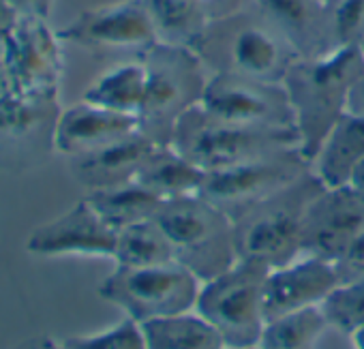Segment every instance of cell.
Here are the masks:
<instances>
[{
	"mask_svg": "<svg viewBox=\"0 0 364 349\" xmlns=\"http://www.w3.org/2000/svg\"><path fill=\"white\" fill-rule=\"evenodd\" d=\"M364 71L360 48H334L321 56L298 58L283 86L294 109L298 150L311 165L334 124L347 114L353 82Z\"/></svg>",
	"mask_w": 364,
	"mask_h": 349,
	"instance_id": "1",
	"label": "cell"
},
{
	"mask_svg": "<svg viewBox=\"0 0 364 349\" xmlns=\"http://www.w3.org/2000/svg\"><path fill=\"white\" fill-rule=\"evenodd\" d=\"M193 50L210 73H234L268 84H283L300 58L287 37L257 7L215 18Z\"/></svg>",
	"mask_w": 364,
	"mask_h": 349,
	"instance_id": "2",
	"label": "cell"
},
{
	"mask_svg": "<svg viewBox=\"0 0 364 349\" xmlns=\"http://www.w3.org/2000/svg\"><path fill=\"white\" fill-rule=\"evenodd\" d=\"M148 69L139 131L159 146H171L178 120L200 105L210 71L196 50L154 43L139 54Z\"/></svg>",
	"mask_w": 364,
	"mask_h": 349,
	"instance_id": "3",
	"label": "cell"
},
{
	"mask_svg": "<svg viewBox=\"0 0 364 349\" xmlns=\"http://www.w3.org/2000/svg\"><path fill=\"white\" fill-rule=\"evenodd\" d=\"M323 189L309 169L283 191L232 215L238 257L285 266L302 255V221L311 200Z\"/></svg>",
	"mask_w": 364,
	"mask_h": 349,
	"instance_id": "4",
	"label": "cell"
},
{
	"mask_svg": "<svg viewBox=\"0 0 364 349\" xmlns=\"http://www.w3.org/2000/svg\"><path fill=\"white\" fill-rule=\"evenodd\" d=\"M154 219L173 247L176 264L193 272L202 283L238 262L232 217L204 195L167 200Z\"/></svg>",
	"mask_w": 364,
	"mask_h": 349,
	"instance_id": "5",
	"label": "cell"
},
{
	"mask_svg": "<svg viewBox=\"0 0 364 349\" xmlns=\"http://www.w3.org/2000/svg\"><path fill=\"white\" fill-rule=\"evenodd\" d=\"M171 146L202 169L219 171L270 152L298 148V133L296 129L230 122L196 105L178 120Z\"/></svg>",
	"mask_w": 364,
	"mask_h": 349,
	"instance_id": "6",
	"label": "cell"
},
{
	"mask_svg": "<svg viewBox=\"0 0 364 349\" xmlns=\"http://www.w3.org/2000/svg\"><path fill=\"white\" fill-rule=\"evenodd\" d=\"M270 266L257 259L238 262L202 283L196 311L221 334L228 349H253L266 326L264 285Z\"/></svg>",
	"mask_w": 364,
	"mask_h": 349,
	"instance_id": "7",
	"label": "cell"
},
{
	"mask_svg": "<svg viewBox=\"0 0 364 349\" xmlns=\"http://www.w3.org/2000/svg\"><path fill=\"white\" fill-rule=\"evenodd\" d=\"M7 92L28 101H60L63 39L48 18L16 16L0 31Z\"/></svg>",
	"mask_w": 364,
	"mask_h": 349,
	"instance_id": "8",
	"label": "cell"
},
{
	"mask_svg": "<svg viewBox=\"0 0 364 349\" xmlns=\"http://www.w3.org/2000/svg\"><path fill=\"white\" fill-rule=\"evenodd\" d=\"M202 281L180 264L116 270L99 285V296L137 323L196 308Z\"/></svg>",
	"mask_w": 364,
	"mask_h": 349,
	"instance_id": "9",
	"label": "cell"
},
{
	"mask_svg": "<svg viewBox=\"0 0 364 349\" xmlns=\"http://www.w3.org/2000/svg\"><path fill=\"white\" fill-rule=\"evenodd\" d=\"M309 169L311 165L298 148H285L228 169L208 171L202 195L232 217L242 208L283 191Z\"/></svg>",
	"mask_w": 364,
	"mask_h": 349,
	"instance_id": "10",
	"label": "cell"
},
{
	"mask_svg": "<svg viewBox=\"0 0 364 349\" xmlns=\"http://www.w3.org/2000/svg\"><path fill=\"white\" fill-rule=\"evenodd\" d=\"M60 101H28L5 90L0 97V169L28 171L56 150Z\"/></svg>",
	"mask_w": 364,
	"mask_h": 349,
	"instance_id": "11",
	"label": "cell"
},
{
	"mask_svg": "<svg viewBox=\"0 0 364 349\" xmlns=\"http://www.w3.org/2000/svg\"><path fill=\"white\" fill-rule=\"evenodd\" d=\"M200 105L208 114L238 124L296 129L294 109L283 84H268L234 73H210Z\"/></svg>",
	"mask_w": 364,
	"mask_h": 349,
	"instance_id": "12",
	"label": "cell"
},
{
	"mask_svg": "<svg viewBox=\"0 0 364 349\" xmlns=\"http://www.w3.org/2000/svg\"><path fill=\"white\" fill-rule=\"evenodd\" d=\"M364 234V198L351 187H323L306 206L302 255L338 264Z\"/></svg>",
	"mask_w": 364,
	"mask_h": 349,
	"instance_id": "13",
	"label": "cell"
},
{
	"mask_svg": "<svg viewBox=\"0 0 364 349\" xmlns=\"http://www.w3.org/2000/svg\"><path fill=\"white\" fill-rule=\"evenodd\" d=\"M63 43L92 52L135 50L144 54L159 43L154 22L144 0H120L114 5L82 11L71 24L58 31Z\"/></svg>",
	"mask_w": 364,
	"mask_h": 349,
	"instance_id": "14",
	"label": "cell"
},
{
	"mask_svg": "<svg viewBox=\"0 0 364 349\" xmlns=\"http://www.w3.org/2000/svg\"><path fill=\"white\" fill-rule=\"evenodd\" d=\"M116 240L118 232L112 230L84 198L60 217L39 225L26 240V251L39 257L86 255L114 259Z\"/></svg>",
	"mask_w": 364,
	"mask_h": 349,
	"instance_id": "15",
	"label": "cell"
},
{
	"mask_svg": "<svg viewBox=\"0 0 364 349\" xmlns=\"http://www.w3.org/2000/svg\"><path fill=\"white\" fill-rule=\"evenodd\" d=\"M338 285L341 274L336 264L319 257L300 255L285 266L270 268L264 285L266 321L294 311L321 306Z\"/></svg>",
	"mask_w": 364,
	"mask_h": 349,
	"instance_id": "16",
	"label": "cell"
},
{
	"mask_svg": "<svg viewBox=\"0 0 364 349\" xmlns=\"http://www.w3.org/2000/svg\"><path fill=\"white\" fill-rule=\"evenodd\" d=\"M139 131V118L80 101L65 107L56 122V152L75 159Z\"/></svg>",
	"mask_w": 364,
	"mask_h": 349,
	"instance_id": "17",
	"label": "cell"
},
{
	"mask_svg": "<svg viewBox=\"0 0 364 349\" xmlns=\"http://www.w3.org/2000/svg\"><path fill=\"white\" fill-rule=\"evenodd\" d=\"M156 146L159 144L137 131L101 150L71 159V173L88 191L122 187L137 178L141 165Z\"/></svg>",
	"mask_w": 364,
	"mask_h": 349,
	"instance_id": "18",
	"label": "cell"
},
{
	"mask_svg": "<svg viewBox=\"0 0 364 349\" xmlns=\"http://www.w3.org/2000/svg\"><path fill=\"white\" fill-rule=\"evenodd\" d=\"M255 7L287 37L300 58L334 50L330 11L317 0H253Z\"/></svg>",
	"mask_w": 364,
	"mask_h": 349,
	"instance_id": "19",
	"label": "cell"
},
{
	"mask_svg": "<svg viewBox=\"0 0 364 349\" xmlns=\"http://www.w3.org/2000/svg\"><path fill=\"white\" fill-rule=\"evenodd\" d=\"M364 163V116L345 114L328 133L311 163L323 187L349 185L358 165Z\"/></svg>",
	"mask_w": 364,
	"mask_h": 349,
	"instance_id": "20",
	"label": "cell"
},
{
	"mask_svg": "<svg viewBox=\"0 0 364 349\" xmlns=\"http://www.w3.org/2000/svg\"><path fill=\"white\" fill-rule=\"evenodd\" d=\"M206 178L208 171L180 154L173 146H156L141 165L135 183L167 202L202 195Z\"/></svg>",
	"mask_w": 364,
	"mask_h": 349,
	"instance_id": "21",
	"label": "cell"
},
{
	"mask_svg": "<svg viewBox=\"0 0 364 349\" xmlns=\"http://www.w3.org/2000/svg\"><path fill=\"white\" fill-rule=\"evenodd\" d=\"M146 86H148V69L139 56V60L116 65L103 75H99L84 90L82 101L109 112L139 118V112L146 101Z\"/></svg>",
	"mask_w": 364,
	"mask_h": 349,
	"instance_id": "22",
	"label": "cell"
},
{
	"mask_svg": "<svg viewBox=\"0 0 364 349\" xmlns=\"http://www.w3.org/2000/svg\"><path fill=\"white\" fill-rule=\"evenodd\" d=\"M161 43L196 48L215 20L202 0H144Z\"/></svg>",
	"mask_w": 364,
	"mask_h": 349,
	"instance_id": "23",
	"label": "cell"
},
{
	"mask_svg": "<svg viewBox=\"0 0 364 349\" xmlns=\"http://www.w3.org/2000/svg\"><path fill=\"white\" fill-rule=\"evenodd\" d=\"M146 349H228L221 334L193 308L141 323Z\"/></svg>",
	"mask_w": 364,
	"mask_h": 349,
	"instance_id": "24",
	"label": "cell"
},
{
	"mask_svg": "<svg viewBox=\"0 0 364 349\" xmlns=\"http://www.w3.org/2000/svg\"><path fill=\"white\" fill-rule=\"evenodd\" d=\"M86 200L97 210V215L116 232L154 219L163 204L161 198H156L152 191H148L135 181L114 189L88 191Z\"/></svg>",
	"mask_w": 364,
	"mask_h": 349,
	"instance_id": "25",
	"label": "cell"
},
{
	"mask_svg": "<svg viewBox=\"0 0 364 349\" xmlns=\"http://www.w3.org/2000/svg\"><path fill=\"white\" fill-rule=\"evenodd\" d=\"M114 262L124 268H150L173 264L176 255L159 221L148 219L118 232Z\"/></svg>",
	"mask_w": 364,
	"mask_h": 349,
	"instance_id": "26",
	"label": "cell"
},
{
	"mask_svg": "<svg viewBox=\"0 0 364 349\" xmlns=\"http://www.w3.org/2000/svg\"><path fill=\"white\" fill-rule=\"evenodd\" d=\"M328 328L321 306L294 311L268 319L255 349H315Z\"/></svg>",
	"mask_w": 364,
	"mask_h": 349,
	"instance_id": "27",
	"label": "cell"
},
{
	"mask_svg": "<svg viewBox=\"0 0 364 349\" xmlns=\"http://www.w3.org/2000/svg\"><path fill=\"white\" fill-rule=\"evenodd\" d=\"M328 326L349 336L364 326V276L343 281L321 304Z\"/></svg>",
	"mask_w": 364,
	"mask_h": 349,
	"instance_id": "28",
	"label": "cell"
},
{
	"mask_svg": "<svg viewBox=\"0 0 364 349\" xmlns=\"http://www.w3.org/2000/svg\"><path fill=\"white\" fill-rule=\"evenodd\" d=\"M63 345L67 349H146L141 323L131 317H124L116 326L97 334L69 336Z\"/></svg>",
	"mask_w": 364,
	"mask_h": 349,
	"instance_id": "29",
	"label": "cell"
},
{
	"mask_svg": "<svg viewBox=\"0 0 364 349\" xmlns=\"http://www.w3.org/2000/svg\"><path fill=\"white\" fill-rule=\"evenodd\" d=\"M328 11L334 48H360L364 39V0H338Z\"/></svg>",
	"mask_w": 364,
	"mask_h": 349,
	"instance_id": "30",
	"label": "cell"
},
{
	"mask_svg": "<svg viewBox=\"0 0 364 349\" xmlns=\"http://www.w3.org/2000/svg\"><path fill=\"white\" fill-rule=\"evenodd\" d=\"M336 268L341 274V283L364 276V234L355 240V245L349 249V253L336 264Z\"/></svg>",
	"mask_w": 364,
	"mask_h": 349,
	"instance_id": "31",
	"label": "cell"
},
{
	"mask_svg": "<svg viewBox=\"0 0 364 349\" xmlns=\"http://www.w3.org/2000/svg\"><path fill=\"white\" fill-rule=\"evenodd\" d=\"M54 0H9V9L14 16H35V18H48L52 11Z\"/></svg>",
	"mask_w": 364,
	"mask_h": 349,
	"instance_id": "32",
	"label": "cell"
},
{
	"mask_svg": "<svg viewBox=\"0 0 364 349\" xmlns=\"http://www.w3.org/2000/svg\"><path fill=\"white\" fill-rule=\"evenodd\" d=\"M347 112L355 114V116H364V71L358 75V80L353 82V86L349 90Z\"/></svg>",
	"mask_w": 364,
	"mask_h": 349,
	"instance_id": "33",
	"label": "cell"
},
{
	"mask_svg": "<svg viewBox=\"0 0 364 349\" xmlns=\"http://www.w3.org/2000/svg\"><path fill=\"white\" fill-rule=\"evenodd\" d=\"M14 349H67V347L63 345V340H56L52 336L41 334V336H31V338L18 343Z\"/></svg>",
	"mask_w": 364,
	"mask_h": 349,
	"instance_id": "34",
	"label": "cell"
},
{
	"mask_svg": "<svg viewBox=\"0 0 364 349\" xmlns=\"http://www.w3.org/2000/svg\"><path fill=\"white\" fill-rule=\"evenodd\" d=\"M349 185L364 198V163L362 165H358V169L353 171V176H351V181H349Z\"/></svg>",
	"mask_w": 364,
	"mask_h": 349,
	"instance_id": "35",
	"label": "cell"
},
{
	"mask_svg": "<svg viewBox=\"0 0 364 349\" xmlns=\"http://www.w3.org/2000/svg\"><path fill=\"white\" fill-rule=\"evenodd\" d=\"M14 11L9 9V0H0V31H3L11 20H14Z\"/></svg>",
	"mask_w": 364,
	"mask_h": 349,
	"instance_id": "36",
	"label": "cell"
},
{
	"mask_svg": "<svg viewBox=\"0 0 364 349\" xmlns=\"http://www.w3.org/2000/svg\"><path fill=\"white\" fill-rule=\"evenodd\" d=\"M202 3L210 9V14H213V18H221L223 16V3L225 0H202Z\"/></svg>",
	"mask_w": 364,
	"mask_h": 349,
	"instance_id": "37",
	"label": "cell"
},
{
	"mask_svg": "<svg viewBox=\"0 0 364 349\" xmlns=\"http://www.w3.org/2000/svg\"><path fill=\"white\" fill-rule=\"evenodd\" d=\"M349 340H351L353 349H364V326L358 328V330H353V332L349 334Z\"/></svg>",
	"mask_w": 364,
	"mask_h": 349,
	"instance_id": "38",
	"label": "cell"
},
{
	"mask_svg": "<svg viewBox=\"0 0 364 349\" xmlns=\"http://www.w3.org/2000/svg\"><path fill=\"white\" fill-rule=\"evenodd\" d=\"M7 86H5V73H3V63H0V97L5 95Z\"/></svg>",
	"mask_w": 364,
	"mask_h": 349,
	"instance_id": "39",
	"label": "cell"
},
{
	"mask_svg": "<svg viewBox=\"0 0 364 349\" xmlns=\"http://www.w3.org/2000/svg\"><path fill=\"white\" fill-rule=\"evenodd\" d=\"M317 3H319L321 7H326V9H330L332 5H336V3H338V0H317Z\"/></svg>",
	"mask_w": 364,
	"mask_h": 349,
	"instance_id": "40",
	"label": "cell"
},
{
	"mask_svg": "<svg viewBox=\"0 0 364 349\" xmlns=\"http://www.w3.org/2000/svg\"><path fill=\"white\" fill-rule=\"evenodd\" d=\"M360 52H362V56H364V39H362V43H360Z\"/></svg>",
	"mask_w": 364,
	"mask_h": 349,
	"instance_id": "41",
	"label": "cell"
},
{
	"mask_svg": "<svg viewBox=\"0 0 364 349\" xmlns=\"http://www.w3.org/2000/svg\"><path fill=\"white\" fill-rule=\"evenodd\" d=\"M253 349H255V347H253Z\"/></svg>",
	"mask_w": 364,
	"mask_h": 349,
	"instance_id": "42",
	"label": "cell"
}]
</instances>
